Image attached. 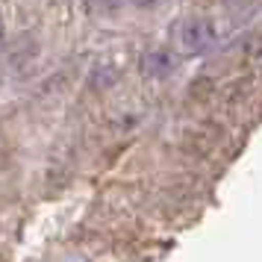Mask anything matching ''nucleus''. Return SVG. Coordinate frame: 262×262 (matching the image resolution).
I'll return each instance as SVG.
<instances>
[{
	"instance_id": "obj_1",
	"label": "nucleus",
	"mask_w": 262,
	"mask_h": 262,
	"mask_svg": "<svg viewBox=\"0 0 262 262\" xmlns=\"http://www.w3.org/2000/svg\"><path fill=\"white\" fill-rule=\"evenodd\" d=\"M180 41H183V48L189 50V53H206V50L215 48L218 30H215V24L206 21V18H191V21H186L183 30H180Z\"/></svg>"
},
{
	"instance_id": "obj_2",
	"label": "nucleus",
	"mask_w": 262,
	"mask_h": 262,
	"mask_svg": "<svg viewBox=\"0 0 262 262\" xmlns=\"http://www.w3.org/2000/svg\"><path fill=\"white\" fill-rule=\"evenodd\" d=\"M144 71L150 74V77H156V80L171 77V71H174V56H171V50L168 48L150 50V53L144 56Z\"/></svg>"
},
{
	"instance_id": "obj_3",
	"label": "nucleus",
	"mask_w": 262,
	"mask_h": 262,
	"mask_svg": "<svg viewBox=\"0 0 262 262\" xmlns=\"http://www.w3.org/2000/svg\"><path fill=\"white\" fill-rule=\"evenodd\" d=\"M95 6H97L103 15H115L121 6H124V0H95Z\"/></svg>"
},
{
	"instance_id": "obj_4",
	"label": "nucleus",
	"mask_w": 262,
	"mask_h": 262,
	"mask_svg": "<svg viewBox=\"0 0 262 262\" xmlns=\"http://www.w3.org/2000/svg\"><path fill=\"white\" fill-rule=\"evenodd\" d=\"M133 6H139V9H150V6H156L159 0H130Z\"/></svg>"
},
{
	"instance_id": "obj_5",
	"label": "nucleus",
	"mask_w": 262,
	"mask_h": 262,
	"mask_svg": "<svg viewBox=\"0 0 262 262\" xmlns=\"http://www.w3.org/2000/svg\"><path fill=\"white\" fill-rule=\"evenodd\" d=\"M0 27H3V24H0ZM0 38H3V30H0Z\"/></svg>"
}]
</instances>
